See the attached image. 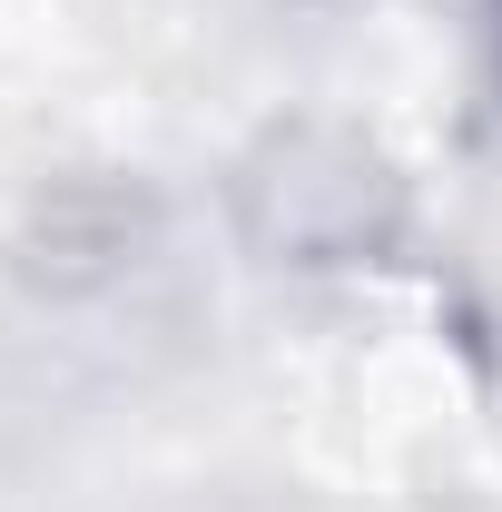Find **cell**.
<instances>
[{
	"instance_id": "6da1fadb",
	"label": "cell",
	"mask_w": 502,
	"mask_h": 512,
	"mask_svg": "<svg viewBox=\"0 0 502 512\" xmlns=\"http://www.w3.org/2000/svg\"><path fill=\"white\" fill-rule=\"evenodd\" d=\"M483 30H493V79H502V0H483Z\"/></svg>"
}]
</instances>
